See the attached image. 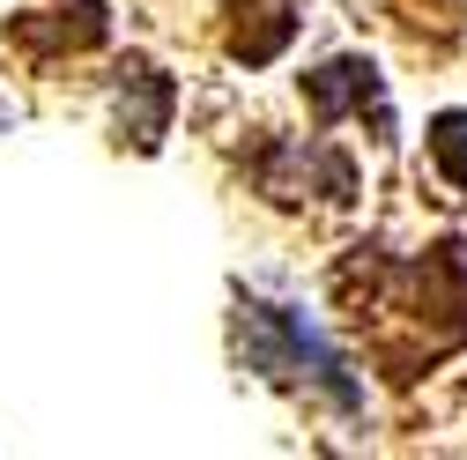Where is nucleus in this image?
Segmentation results:
<instances>
[{
  "label": "nucleus",
  "instance_id": "nucleus-4",
  "mask_svg": "<svg viewBox=\"0 0 467 460\" xmlns=\"http://www.w3.org/2000/svg\"><path fill=\"white\" fill-rule=\"evenodd\" d=\"M111 104H119V141H134L141 156H156L163 134H171V111H179V82H171L156 60L127 52V60L111 68Z\"/></svg>",
  "mask_w": 467,
  "mask_h": 460
},
{
  "label": "nucleus",
  "instance_id": "nucleus-1",
  "mask_svg": "<svg viewBox=\"0 0 467 460\" xmlns=\"http://www.w3.org/2000/svg\"><path fill=\"white\" fill-rule=\"evenodd\" d=\"M238 357L289 393H319L341 416H364V379L348 371V357L319 334V319H305L297 305H267V298H238Z\"/></svg>",
  "mask_w": 467,
  "mask_h": 460
},
{
  "label": "nucleus",
  "instance_id": "nucleus-3",
  "mask_svg": "<svg viewBox=\"0 0 467 460\" xmlns=\"http://www.w3.org/2000/svg\"><path fill=\"white\" fill-rule=\"evenodd\" d=\"M305 104H312V127H319V134H334L341 120L371 111V141H379V149H393V97H386L379 60H364V52L319 60V68L305 75Z\"/></svg>",
  "mask_w": 467,
  "mask_h": 460
},
{
  "label": "nucleus",
  "instance_id": "nucleus-7",
  "mask_svg": "<svg viewBox=\"0 0 467 460\" xmlns=\"http://www.w3.org/2000/svg\"><path fill=\"white\" fill-rule=\"evenodd\" d=\"M423 149H431V163H438V179H445L452 193H467V111H438L431 134H423Z\"/></svg>",
  "mask_w": 467,
  "mask_h": 460
},
{
  "label": "nucleus",
  "instance_id": "nucleus-6",
  "mask_svg": "<svg viewBox=\"0 0 467 460\" xmlns=\"http://www.w3.org/2000/svg\"><path fill=\"white\" fill-rule=\"evenodd\" d=\"M230 16H238V23H230L223 52L238 68H275L282 52L297 45V0H238Z\"/></svg>",
  "mask_w": 467,
  "mask_h": 460
},
{
  "label": "nucleus",
  "instance_id": "nucleus-5",
  "mask_svg": "<svg viewBox=\"0 0 467 460\" xmlns=\"http://www.w3.org/2000/svg\"><path fill=\"white\" fill-rule=\"evenodd\" d=\"M8 37L30 52V60H60V52H89L111 37V16L104 0H60V8H30L8 23Z\"/></svg>",
  "mask_w": 467,
  "mask_h": 460
},
{
  "label": "nucleus",
  "instance_id": "nucleus-2",
  "mask_svg": "<svg viewBox=\"0 0 467 460\" xmlns=\"http://www.w3.org/2000/svg\"><path fill=\"white\" fill-rule=\"evenodd\" d=\"M253 179H260L267 201H305V193H319V201L348 208V201H357V186H364V171H357V156H348L341 141L305 134V141H260Z\"/></svg>",
  "mask_w": 467,
  "mask_h": 460
}]
</instances>
